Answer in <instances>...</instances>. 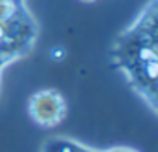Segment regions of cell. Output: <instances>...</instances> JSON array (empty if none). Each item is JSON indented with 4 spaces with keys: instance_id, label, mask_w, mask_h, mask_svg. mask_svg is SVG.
<instances>
[{
    "instance_id": "6da1fadb",
    "label": "cell",
    "mask_w": 158,
    "mask_h": 152,
    "mask_svg": "<svg viewBox=\"0 0 158 152\" xmlns=\"http://www.w3.org/2000/svg\"><path fill=\"white\" fill-rule=\"evenodd\" d=\"M109 57L131 90L158 115V0H149L114 37Z\"/></svg>"
},
{
    "instance_id": "7a4b0ae2",
    "label": "cell",
    "mask_w": 158,
    "mask_h": 152,
    "mask_svg": "<svg viewBox=\"0 0 158 152\" xmlns=\"http://www.w3.org/2000/svg\"><path fill=\"white\" fill-rule=\"evenodd\" d=\"M39 40V22L28 0H0V92L7 66L28 57Z\"/></svg>"
},
{
    "instance_id": "3957f363",
    "label": "cell",
    "mask_w": 158,
    "mask_h": 152,
    "mask_svg": "<svg viewBox=\"0 0 158 152\" xmlns=\"http://www.w3.org/2000/svg\"><path fill=\"white\" fill-rule=\"evenodd\" d=\"M28 112L39 126H44V128L57 126L66 117V101L63 94L53 88L39 90L30 97Z\"/></svg>"
},
{
    "instance_id": "277c9868",
    "label": "cell",
    "mask_w": 158,
    "mask_h": 152,
    "mask_svg": "<svg viewBox=\"0 0 158 152\" xmlns=\"http://www.w3.org/2000/svg\"><path fill=\"white\" fill-rule=\"evenodd\" d=\"M40 152H136V150L127 149V147H114V149H107V150H98V149H90V147L79 143L76 139H70V138H52V139H46Z\"/></svg>"
},
{
    "instance_id": "5b68a950",
    "label": "cell",
    "mask_w": 158,
    "mask_h": 152,
    "mask_svg": "<svg viewBox=\"0 0 158 152\" xmlns=\"http://www.w3.org/2000/svg\"><path fill=\"white\" fill-rule=\"evenodd\" d=\"M81 2H86V4H90V2H96V0H81Z\"/></svg>"
}]
</instances>
